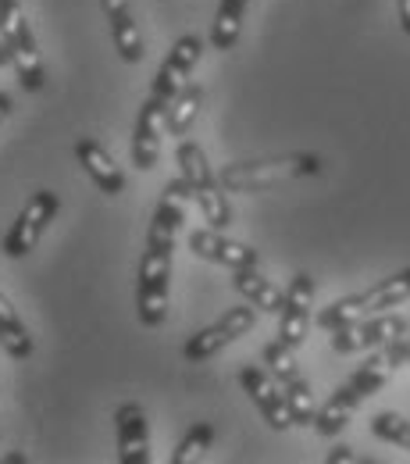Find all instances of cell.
I'll use <instances>...</instances> for the list:
<instances>
[{
	"mask_svg": "<svg viewBox=\"0 0 410 464\" xmlns=\"http://www.w3.org/2000/svg\"><path fill=\"white\" fill-rule=\"evenodd\" d=\"M0 64H11V58H7V47L0 44Z\"/></svg>",
	"mask_w": 410,
	"mask_h": 464,
	"instance_id": "f546056e",
	"label": "cell"
},
{
	"mask_svg": "<svg viewBox=\"0 0 410 464\" xmlns=\"http://www.w3.org/2000/svg\"><path fill=\"white\" fill-rule=\"evenodd\" d=\"M75 161H79L82 172L93 179V186H97L100 193H108V197L125 193V172L118 169V161L111 158V150H108L104 143H97L93 136L75 140Z\"/></svg>",
	"mask_w": 410,
	"mask_h": 464,
	"instance_id": "2e32d148",
	"label": "cell"
},
{
	"mask_svg": "<svg viewBox=\"0 0 410 464\" xmlns=\"http://www.w3.org/2000/svg\"><path fill=\"white\" fill-rule=\"evenodd\" d=\"M360 404H364V397L353 390L350 382L336 386V393H332L325 404L318 407V418H314V432H318V436H325V440L339 436V432L350 425V418L357 414V407H360Z\"/></svg>",
	"mask_w": 410,
	"mask_h": 464,
	"instance_id": "ac0fdd59",
	"label": "cell"
},
{
	"mask_svg": "<svg viewBox=\"0 0 410 464\" xmlns=\"http://www.w3.org/2000/svg\"><path fill=\"white\" fill-rule=\"evenodd\" d=\"M0 44L7 47L18 86L29 93H40L47 86V72H43L40 44H36V33L29 25V14L18 0H0Z\"/></svg>",
	"mask_w": 410,
	"mask_h": 464,
	"instance_id": "277c9868",
	"label": "cell"
},
{
	"mask_svg": "<svg viewBox=\"0 0 410 464\" xmlns=\"http://www.w3.org/2000/svg\"><path fill=\"white\" fill-rule=\"evenodd\" d=\"M404 364H407V336H396V340H389V343H382V347L367 350L364 364L353 372L347 382L367 401V397H375L378 390H386V382L393 379V372L404 368Z\"/></svg>",
	"mask_w": 410,
	"mask_h": 464,
	"instance_id": "7c38bea8",
	"label": "cell"
},
{
	"mask_svg": "<svg viewBox=\"0 0 410 464\" xmlns=\"http://www.w3.org/2000/svg\"><path fill=\"white\" fill-rule=\"evenodd\" d=\"M204 54V40L200 36H193V33H186V36H178L176 47L168 51V58L161 61V68H157V75H154V86H150V93H157L161 101H176L178 90L189 82V75H193V68H196V61Z\"/></svg>",
	"mask_w": 410,
	"mask_h": 464,
	"instance_id": "4fadbf2b",
	"label": "cell"
},
{
	"mask_svg": "<svg viewBox=\"0 0 410 464\" xmlns=\"http://www.w3.org/2000/svg\"><path fill=\"white\" fill-rule=\"evenodd\" d=\"M211 443H215V425H211V421H193V425L182 432L178 447L172 450V464L200 461V458L211 450Z\"/></svg>",
	"mask_w": 410,
	"mask_h": 464,
	"instance_id": "603a6c76",
	"label": "cell"
},
{
	"mask_svg": "<svg viewBox=\"0 0 410 464\" xmlns=\"http://www.w3.org/2000/svg\"><path fill=\"white\" fill-rule=\"evenodd\" d=\"M282 390H286V404H290V414H293V425H314L318 404H314V390H310V382L300 375V379H293V382H286Z\"/></svg>",
	"mask_w": 410,
	"mask_h": 464,
	"instance_id": "484cf974",
	"label": "cell"
},
{
	"mask_svg": "<svg viewBox=\"0 0 410 464\" xmlns=\"http://www.w3.org/2000/svg\"><path fill=\"white\" fill-rule=\"evenodd\" d=\"M233 286L246 304H253L264 314H282V307H286V293L279 290L272 279H264L257 268H235Z\"/></svg>",
	"mask_w": 410,
	"mask_h": 464,
	"instance_id": "d6986e66",
	"label": "cell"
},
{
	"mask_svg": "<svg viewBox=\"0 0 410 464\" xmlns=\"http://www.w3.org/2000/svg\"><path fill=\"white\" fill-rule=\"evenodd\" d=\"M168 101H161L157 93H150L136 115V129H132V165L139 172H150L161 158V136L168 132L165 129V118H168Z\"/></svg>",
	"mask_w": 410,
	"mask_h": 464,
	"instance_id": "30bf717a",
	"label": "cell"
},
{
	"mask_svg": "<svg viewBox=\"0 0 410 464\" xmlns=\"http://www.w3.org/2000/svg\"><path fill=\"white\" fill-rule=\"evenodd\" d=\"M186 200H193L186 179L178 175L161 189V200L154 208L150 229H147V250L139 261V279H136V314L139 325L161 329L168 318V283H172V254H176V236L186 222Z\"/></svg>",
	"mask_w": 410,
	"mask_h": 464,
	"instance_id": "6da1fadb",
	"label": "cell"
},
{
	"mask_svg": "<svg viewBox=\"0 0 410 464\" xmlns=\"http://www.w3.org/2000/svg\"><path fill=\"white\" fill-rule=\"evenodd\" d=\"M318 172H321L318 154H279V158H257V161H233L218 172V179L225 193H268Z\"/></svg>",
	"mask_w": 410,
	"mask_h": 464,
	"instance_id": "7a4b0ae2",
	"label": "cell"
},
{
	"mask_svg": "<svg viewBox=\"0 0 410 464\" xmlns=\"http://www.w3.org/2000/svg\"><path fill=\"white\" fill-rule=\"evenodd\" d=\"M100 7H104V18L111 25V44H115L118 58L125 64H139L147 58V44H143L139 22L132 14V4L129 0H100Z\"/></svg>",
	"mask_w": 410,
	"mask_h": 464,
	"instance_id": "e0dca14e",
	"label": "cell"
},
{
	"mask_svg": "<svg viewBox=\"0 0 410 464\" xmlns=\"http://www.w3.org/2000/svg\"><path fill=\"white\" fill-rule=\"evenodd\" d=\"M200 108H204V86L200 82H186L178 90V97L172 101V108H168V118H165L168 136H186L193 129L196 115H200Z\"/></svg>",
	"mask_w": 410,
	"mask_h": 464,
	"instance_id": "7402d4cb",
	"label": "cell"
},
{
	"mask_svg": "<svg viewBox=\"0 0 410 464\" xmlns=\"http://www.w3.org/2000/svg\"><path fill=\"white\" fill-rule=\"evenodd\" d=\"M239 386H243V393L253 401V407L261 411V418H264L275 432L293 429V414H290V404H286V390H282V382H279L268 368H261V364H243V368H239Z\"/></svg>",
	"mask_w": 410,
	"mask_h": 464,
	"instance_id": "ba28073f",
	"label": "cell"
},
{
	"mask_svg": "<svg viewBox=\"0 0 410 464\" xmlns=\"http://www.w3.org/2000/svg\"><path fill=\"white\" fill-rule=\"evenodd\" d=\"M11 108H14V101H11L7 93H0V121H4V118L11 115Z\"/></svg>",
	"mask_w": 410,
	"mask_h": 464,
	"instance_id": "f1b7e54d",
	"label": "cell"
},
{
	"mask_svg": "<svg viewBox=\"0 0 410 464\" xmlns=\"http://www.w3.org/2000/svg\"><path fill=\"white\" fill-rule=\"evenodd\" d=\"M250 0H222L215 25H211V47L215 51H233L243 36V18H246Z\"/></svg>",
	"mask_w": 410,
	"mask_h": 464,
	"instance_id": "44dd1931",
	"label": "cell"
},
{
	"mask_svg": "<svg viewBox=\"0 0 410 464\" xmlns=\"http://www.w3.org/2000/svg\"><path fill=\"white\" fill-rule=\"evenodd\" d=\"M176 161H178V175L186 179V186H189L196 208L204 211V222H207L211 229L225 232L233 226V208H229V197H225L222 179L211 172V165H207L204 147L193 143V140H182L176 150Z\"/></svg>",
	"mask_w": 410,
	"mask_h": 464,
	"instance_id": "5b68a950",
	"label": "cell"
},
{
	"mask_svg": "<svg viewBox=\"0 0 410 464\" xmlns=\"http://www.w3.org/2000/svg\"><path fill=\"white\" fill-rule=\"evenodd\" d=\"M189 250L211 265H222V268H261V250H253L250 243L243 239H229L222 229H193L189 232Z\"/></svg>",
	"mask_w": 410,
	"mask_h": 464,
	"instance_id": "8fae6325",
	"label": "cell"
},
{
	"mask_svg": "<svg viewBox=\"0 0 410 464\" xmlns=\"http://www.w3.org/2000/svg\"><path fill=\"white\" fill-rule=\"evenodd\" d=\"M261 361H264V368L286 386V382H293L300 379V364H296V347L290 343H282V340H272V343H264L261 350Z\"/></svg>",
	"mask_w": 410,
	"mask_h": 464,
	"instance_id": "d4e9b609",
	"label": "cell"
},
{
	"mask_svg": "<svg viewBox=\"0 0 410 464\" xmlns=\"http://www.w3.org/2000/svg\"><path fill=\"white\" fill-rule=\"evenodd\" d=\"M314 276L310 272H296L290 290H286V307L279 314V340L300 347L307 340V329H310V307H314Z\"/></svg>",
	"mask_w": 410,
	"mask_h": 464,
	"instance_id": "9a60e30c",
	"label": "cell"
},
{
	"mask_svg": "<svg viewBox=\"0 0 410 464\" xmlns=\"http://www.w3.org/2000/svg\"><path fill=\"white\" fill-rule=\"evenodd\" d=\"M407 300H410V268H404V272H396V276H389V279H382V283H375L367 290L339 296L329 307H321L318 311V329L336 333V329H343L350 322L371 318V314H386V311H393V307H400Z\"/></svg>",
	"mask_w": 410,
	"mask_h": 464,
	"instance_id": "3957f363",
	"label": "cell"
},
{
	"mask_svg": "<svg viewBox=\"0 0 410 464\" xmlns=\"http://www.w3.org/2000/svg\"><path fill=\"white\" fill-rule=\"evenodd\" d=\"M407 364H410V333H407Z\"/></svg>",
	"mask_w": 410,
	"mask_h": 464,
	"instance_id": "4dcf8cb0",
	"label": "cell"
},
{
	"mask_svg": "<svg viewBox=\"0 0 410 464\" xmlns=\"http://www.w3.org/2000/svg\"><path fill=\"white\" fill-rule=\"evenodd\" d=\"M58 211H61L58 193H54V189H36L33 200H29V204L18 211V218L11 222L7 236L0 239V250H4L7 257H14V261L29 257V254L36 250L40 236L47 232V226L58 218Z\"/></svg>",
	"mask_w": 410,
	"mask_h": 464,
	"instance_id": "8992f818",
	"label": "cell"
},
{
	"mask_svg": "<svg viewBox=\"0 0 410 464\" xmlns=\"http://www.w3.org/2000/svg\"><path fill=\"white\" fill-rule=\"evenodd\" d=\"M396 11H400V25H404V33L410 36V0H396Z\"/></svg>",
	"mask_w": 410,
	"mask_h": 464,
	"instance_id": "83f0119b",
	"label": "cell"
},
{
	"mask_svg": "<svg viewBox=\"0 0 410 464\" xmlns=\"http://www.w3.org/2000/svg\"><path fill=\"white\" fill-rule=\"evenodd\" d=\"M253 325H257V307H253V304H246V307H229L215 325H207V329H200V333H193V336L186 340L182 357H186L189 364H204V361H211L215 353H222L229 343H235L239 336H246Z\"/></svg>",
	"mask_w": 410,
	"mask_h": 464,
	"instance_id": "52a82bcc",
	"label": "cell"
},
{
	"mask_svg": "<svg viewBox=\"0 0 410 464\" xmlns=\"http://www.w3.org/2000/svg\"><path fill=\"white\" fill-rule=\"evenodd\" d=\"M0 347L7 350V357H14V361L33 357V336H29L25 322L18 318V307L4 293H0Z\"/></svg>",
	"mask_w": 410,
	"mask_h": 464,
	"instance_id": "ffe728a7",
	"label": "cell"
},
{
	"mask_svg": "<svg viewBox=\"0 0 410 464\" xmlns=\"http://www.w3.org/2000/svg\"><path fill=\"white\" fill-rule=\"evenodd\" d=\"M367 429H371L375 440L410 450V418H404V414H396V411H378V414H371Z\"/></svg>",
	"mask_w": 410,
	"mask_h": 464,
	"instance_id": "cb8c5ba5",
	"label": "cell"
},
{
	"mask_svg": "<svg viewBox=\"0 0 410 464\" xmlns=\"http://www.w3.org/2000/svg\"><path fill=\"white\" fill-rule=\"evenodd\" d=\"M115 440L121 464H150V421L136 401H121L115 407Z\"/></svg>",
	"mask_w": 410,
	"mask_h": 464,
	"instance_id": "5bb4252c",
	"label": "cell"
},
{
	"mask_svg": "<svg viewBox=\"0 0 410 464\" xmlns=\"http://www.w3.org/2000/svg\"><path fill=\"white\" fill-rule=\"evenodd\" d=\"M350 464V461H360V458H357V454H353V447H336V450H332V454H329V464Z\"/></svg>",
	"mask_w": 410,
	"mask_h": 464,
	"instance_id": "4316f807",
	"label": "cell"
},
{
	"mask_svg": "<svg viewBox=\"0 0 410 464\" xmlns=\"http://www.w3.org/2000/svg\"><path fill=\"white\" fill-rule=\"evenodd\" d=\"M410 333V322L386 311V314H371V318H360V322H350L343 329L332 333V350L336 353H367V350L382 347L396 336H407Z\"/></svg>",
	"mask_w": 410,
	"mask_h": 464,
	"instance_id": "9c48e42d",
	"label": "cell"
}]
</instances>
